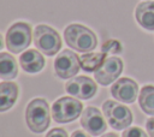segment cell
<instances>
[{
    "label": "cell",
    "instance_id": "6da1fadb",
    "mask_svg": "<svg viewBox=\"0 0 154 137\" xmlns=\"http://www.w3.org/2000/svg\"><path fill=\"white\" fill-rule=\"evenodd\" d=\"M64 40L70 48L82 53L94 50L97 44L94 31L78 23L70 24L64 29Z\"/></svg>",
    "mask_w": 154,
    "mask_h": 137
},
{
    "label": "cell",
    "instance_id": "7a4b0ae2",
    "mask_svg": "<svg viewBox=\"0 0 154 137\" xmlns=\"http://www.w3.org/2000/svg\"><path fill=\"white\" fill-rule=\"evenodd\" d=\"M25 121L30 131L35 133L45 132L51 124L48 102L42 97L32 99L25 108Z\"/></svg>",
    "mask_w": 154,
    "mask_h": 137
},
{
    "label": "cell",
    "instance_id": "3957f363",
    "mask_svg": "<svg viewBox=\"0 0 154 137\" xmlns=\"http://www.w3.org/2000/svg\"><path fill=\"white\" fill-rule=\"evenodd\" d=\"M32 41L35 47L43 54L52 56L58 54L61 48V38L57 30L46 24L37 25L32 31Z\"/></svg>",
    "mask_w": 154,
    "mask_h": 137
},
{
    "label": "cell",
    "instance_id": "277c9868",
    "mask_svg": "<svg viewBox=\"0 0 154 137\" xmlns=\"http://www.w3.org/2000/svg\"><path fill=\"white\" fill-rule=\"evenodd\" d=\"M31 37H32V30L30 24L25 22H16L6 31L5 35L6 48L12 53L18 54L30 46Z\"/></svg>",
    "mask_w": 154,
    "mask_h": 137
},
{
    "label": "cell",
    "instance_id": "5b68a950",
    "mask_svg": "<svg viewBox=\"0 0 154 137\" xmlns=\"http://www.w3.org/2000/svg\"><path fill=\"white\" fill-rule=\"evenodd\" d=\"M103 115L114 130H125L132 123V113L130 108L113 100H107L102 103Z\"/></svg>",
    "mask_w": 154,
    "mask_h": 137
},
{
    "label": "cell",
    "instance_id": "8992f818",
    "mask_svg": "<svg viewBox=\"0 0 154 137\" xmlns=\"http://www.w3.org/2000/svg\"><path fill=\"white\" fill-rule=\"evenodd\" d=\"M83 109V105L77 99L63 96L52 105V118L55 123L66 124L76 120Z\"/></svg>",
    "mask_w": 154,
    "mask_h": 137
},
{
    "label": "cell",
    "instance_id": "52a82bcc",
    "mask_svg": "<svg viewBox=\"0 0 154 137\" xmlns=\"http://www.w3.org/2000/svg\"><path fill=\"white\" fill-rule=\"evenodd\" d=\"M53 66L55 76L61 79H70L76 76L81 68L79 56H77V54L72 50L64 49L58 53L57 58L54 59Z\"/></svg>",
    "mask_w": 154,
    "mask_h": 137
},
{
    "label": "cell",
    "instance_id": "ba28073f",
    "mask_svg": "<svg viewBox=\"0 0 154 137\" xmlns=\"http://www.w3.org/2000/svg\"><path fill=\"white\" fill-rule=\"evenodd\" d=\"M65 90L67 94L76 99L89 100L96 94L97 87L91 78L87 76H77L66 82Z\"/></svg>",
    "mask_w": 154,
    "mask_h": 137
},
{
    "label": "cell",
    "instance_id": "9c48e42d",
    "mask_svg": "<svg viewBox=\"0 0 154 137\" xmlns=\"http://www.w3.org/2000/svg\"><path fill=\"white\" fill-rule=\"evenodd\" d=\"M81 125L91 136H100L107 129L106 120L102 117L101 112L93 106L84 108V111L82 112Z\"/></svg>",
    "mask_w": 154,
    "mask_h": 137
},
{
    "label": "cell",
    "instance_id": "30bf717a",
    "mask_svg": "<svg viewBox=\"0 0 154 137\" xmlns=\"http://www.w3.org/2000/svg\"><path fill=\"white\" fill-rule=\"evenodd\" d=\"M123 60L118 56H109L107 58L101 67L94 72V78L101 85H108L114 82L123 71Z\"/></svg>",
    "mask_w": 154,
    "mask_h": 137
},
{
    "label": "cell",
    "instance_id": "8fae6325",
    "mask_svg": "<svg viewBox=\"0 0 154 137\" xmlns=\"http://www.w3.org/2000/svg\"><path fill=\"white\" fill-rule=\"evenodd\" d=\"M111 95L117 101L134 103L138 95V84L129 77L119 78L111 87Z\"/></svg>",
    "mask_w": 154,
    "mask_h": 137
},
{
    "label": "cell",
    "instance_id": "7c38bea8",
    "mask_svg": "<svg viewBox=\"0 0 154 137\" xmlns=\"http://www.w3.org/2000/svg\"><path fill=\"white\" fill-rule=\"evenodd\" d=\"M19 65L26 73H37L45 67V58L36 49H28L19 56Z\"/></svg>",
    "mask_w": 154,
    "mask_h": 137
},
{
    "label": "cell",
    "instance_id": "4fadbf2b",
    "mask_svg": "<svg viewBox=\"0 0 154 137\" xmlns=\"http://www.w3.org/2000/svg\"><path fill=\"white\" fill-rule=\"evenodd\" d=\"M135 18L143 29L154 31V1L140 2L135 10Z\"/></svg>",
    "mask_w": 154,
    "mask_h": 137
},
{
    "label": "cell",
    "instance_id": "5bb4252c",
    "mask_svg": "<svg viewBox=\"0 0 154 137\" xmlns=\"http://www.w3.org/2000/svg\"><path fill=\"white\" fill-rule=\"evenodd\" d=\"M18 97V85L11 81H2L0 83V112L10 109Z\"/></svg>",
    "mask_w": 154,
    "mask_h": 137
},
{
    "label": "cell",
    "instance_id": "9a60e30c",
    "mask_svg": "<svg viewBox=\"0 0 154 137\" xmlns=\"http://www.w3.org/2000/svg\"><path fill=\"white\" fill-rule=\"evenodd\" d=\"M106 59H107V53L105 52H100V53L87 52L85 54L79 56L81 67L87 72H96Z\"/></svg>",
    "mask_w": 154,
    "mask_h": 137
},
{
    "label": "cell",
    "instance_id": "2e32d148",
    "mask_svg": "<svg viewBox=\"0 0 154 137\" xmlns=\"http://www.w3.org/2000/svg\"><path fill=\"white\" fill-rule=\"evenodd\" d=\"M18 73V66L16 59L6 52L0 53V77L1 79H13Z\"/></svg>",
    "mask_w": 154,
    "mask_h": 137
},
{
    "label": "cell",
    "instance_id": "e0dca14e",
    "mask_svg": "<svg viewBox=\"0 0 154 137\" xmlns=\"http://www.w3.org/2000/svg\"><path fill=\"white\" fill-rule=\"evenodd\" d=\"M138 105L146 114L154 117V85H144L141 89Z\"/></svg>",
    "mask_w": 154,
    "mask_h": 137
},
{
    "label": "cell",
    "instance_id": "ac0fdd59",
    "mask_svg": "<svg viewBox=\"0 0 154 137\" xmlns=\"http://www.w3.org/2000/svg\"><path fill=\"white\" fill-rule=\"evenodd\" d=\"M101 50L105 53H111V54H120L123 52V46L118 40H107L102 43Z\"/></svg>",
    "mask_w": 154,
    "mask_h": 137
},
{
    "label": "cell",
    "instance_id": "d6986e66",
    "mask_svg": "<svg viewBox=\"0 0 154 137\" xmlns=\"http://www.w3.org/2000/svg\"><path fill=\"white\" fill-rule=\"evenodd\" d=\"M122 137H148V135L144 132V130H142L138 126H132V127H126L123 133Z\"/></svg>",
    "mask_w": 154,
    "mask_h": 137
},
{
    "label": "cell",
    "instance_id": "ffe728a7",
    "mask_svg": "<svg viewBox=\"0 0 154 137\" xmlns=\"http://www.w3.org/2000/svg\"><path fill=\"white\" fill-rule=\"evenodd\" d=\"M46 137H69L67 132L61 129V127H54L52 130L48 131V133L46 135Z\"/></svg>",
    "mask_w": 154,
    "mask_h": 137
},
{
    "label": "cell",
    "instance_id": "44dd1931",
    "mask_svg": "<svg viewBox=\"0 0 154 137\" xmlns=\"http://www.w3.org/2000/svg\"><path fill=\"white\" fill-rule=\"evenodd\" d=\"M146 130L149 137H154V117L147 119L146 121Z\"/></svg>",
    "mask_w": 154,
    "mask_h": 137
},
{
    "label": "cell",
    "instance_id": "7402d4cb",
    "mask_svg": "<svg viewBox=\"0 0 154 137\" xmlns=\"http://www.w3.org/2000/svg\"><path fill=\"white\" fill-rule=\"evenodd\" d=\"M70 137H90V136L87 135V133H85L84 131H82V130H76V131L72 132V135H71Z\"/></svg>",
    "mask_w": 154,
    "mask_h": 137
},
{
    "label": "cell",
    "instance_id": "603a6c76",
    "mask_svg": "<svg viewBox=\"0 0 154 137\" xmlns=\"http://www.w3.org/2000/svg\"><path fill=\"white\" fill-rule=\"evenodd\" d=\"M101 137H119V136L117 133H114V132H107V133L102 135Z\"/></svg>",
    "mask_w": 154,
    "mask_h": 137
}]
</instances>
